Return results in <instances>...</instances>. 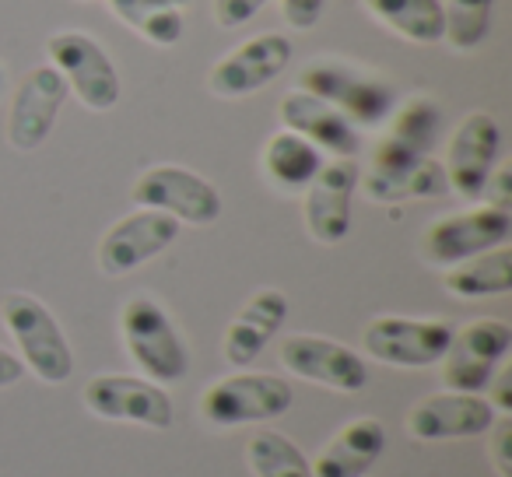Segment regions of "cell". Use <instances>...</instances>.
<instances>
[{"instance_id": "cell-34", "label": "cell", "mask_w": 512, "mask_h": 477, "mask_svg": "<svg viewBox=\"0 0 512 477\" xmlns=\"http://www.w3.org/2000/svg\"><path fill=\"white\" fill-rule=\"evenodd\" d=\"M25 376V365L18 355H11L8 348H0V390H8V386H18Z\"/></svg>"}, {"instance_id": "cell-21", "label": "cell", "mask_w": 512, "mask_h": 477, "mask_svg": "<svg viewBox=\"0 0 512 477\" xmlns=\"http://www.w3.org/2000/svg\"><path fill=\"white\" fill-rule=\"evenodd\" d=\"M386 449V425L379 418H355L327 442L313 463V477H365Z\"/></svg>"}, {"instance_id": "cell-10", "label": "cell", "mask_w": 512, "mask_h": 477, "mask_svg": "<svg viewBox=\"0 0 512 477\" xmlns=\"http://www.w3.org/2000/svg\"><path fill=\"white\" fill-rule=\"evenodd\" d=\"M358 186L369 193V200L397 204V200L439 197L446 190V172L435 158L411 151L393 137H383L372 151L369 172L358 176Z\"/></svg>"}, {"instance_id": "cell-36", "label": "cell", "mask_w": 512, "mask_h": 477, "mask_svg": "<svg viewBox=\"0 0 512 477\" xmlns=\"http://www.w3.org/2000/svg\"><path fill=\"white\" fill-rule=\"evenodd\" d=\"M81 4H92V0H81Z\"/></svg>"}, {"instance_id": "cell-4", "label": "cell", "mask_w": 512, "mask_h": 477, "mask_svg": "<svg viewBox=\"0 0 512 477\" xmlns=\"http://www.w3.org/2000/svg\"><path fill=\"white\" fill-rule=\"evenodd\" d=\"M295 404L292 386L271 372H232L214 379L200 397V418L214 428H242L274 421Z\"/></svg>"}, {"instance_id": "cell-27", "label": "cell", "mask_w": 512, "mask_h": 477, "mask_svg": "<svg viewBox=\"0 0 512 477\" xmlns=\"http://www.w3.org/2000/svg\"><path fill=\"white\" fill-rule=\"evenodd\" d=\"M439 127H442L439 102L428 99V95H411V99H404L400 106H393L390 134H386V137L407 144L411 151L428 155V151H432V144H435V137H439Z\"/></svg>"}, {"instance_id": "cell-19", "label": "cell", "mask_w": 512, "mask_h": 477, "mask_svg": "<svg viewBox=\"0 0 512 477\" xmlns=\"http://www.w3.org/2000/svg\"><path fill=\"white\" fill-rule=\"evenodd\" d=\"M288 320V295L281 288H260L246 306L239 309L225 330L221 341V355L232 369H249L256 358L264 355V348L274 341Z\"/></svg>"}, {"instance_id": "cell-33", "label": "cell", "mask_w": 512, "mask_h": 477, "mask_svg": "<svg viewBox=\"0 0 512 477\" xmlns=\"http://www.w3.org/2000/svg\"><path fill=\"white\" fill-rule=\"evenodd\" d=\"M491 383H495V390L484 400L495 407V414H512V369H498V379H491Z\"/></svg>"}, {"instance_id": "cell-25", "label": "cell", "mask_w": 512, "mask_h": 477, "mask_svg": "<svg viewBox=\"0 0 512 477\" xmlns=\"http://www.w3.org/2000/svg\"><path fill=\"white\" fill-rule=\"evenodd\" d=\"M120 22H127L144 43L176 46L183 39V8L190 0H106Z\"/></svg>"}, {"instance_id": "cell-8", "label": "cell", "mask_w": 512, "mask_h": 477, "mask_svg": "<svg viewBox=\"0 0 512 477\" xmlns=\"http://www.w3.org/2000/svg\"><path fill=\"white\" fill-rule=\"evenodd\" d=\"M512 348V327L505 320H470L453 330L442 355V386L456 393H484L498 365Z\"/></svg>"}, {"instance_id": "cell-7", "label": "cell", "mask_w": 512, "mask_h": 477, "mask_svg": "<svg viewBox=\"0 0 512 477\" xmlns=\"http://www.w3.org/2000/svg\"><path fill=\"white\" fill-rule=\"evenodd\" d=\"M81 400L102 421H123V425L155 428V432H165L176 421V407H172L169 390L144 376L102 372V376L88 379Z\"/></svg>"}, {"instance_id": "cell-1", "label": "cell", "mask_w": 512, "mask_h": 477, "mask_svg": "<svg viewBox=\"0 0 512 477\" xmlns=\"http://www.w3.org/2000/svg\"><path fill=\"white\" fill-rule=\"evenodd\" d=\"M120 334L127 344V355L151 383L169 386L190 372V351H186L183 334L151 295H130L123 302Z\"/></svg>"}, {"instance_id": "cell-16", "label": "cell", "mask_w": 512, "mask_h": 477, "mask_svg": "<svg viewBox=\"0 0 512 477\" xmlns=\"http://www.w3.org/2000/svg\"><path fill=\"white\" fill-rule=\"evenodd\" d=\"M358 169L355 158H334L323 162L316 179L306 186V200H302V218H306V232L316 243L337 246L348 239L351 232V200L358 190Z\"/></svg>"}, {"instance_id": "cell-20", "label": "cell", "mask_w": 512, "mask_h": 477, "mask_svg": "<svg viewBox=\"0 0 512 477\" xmlns=\"http://www.w3.org/2000/svg\"><path fill=\"white\" fill-rule=\"evenodd\" d=\"M278 113L285 130L306 137L309 144H316L320 151H330L334 158H355L362 151V134H358L355 123L344 120L334 106L302 92V88H295V92H288L281 99Z\"/></svg>"}, {"instance_id": "cell-29", "label": "cell", "mask_w": 512, "mask_h": 477, "mask_svg": "<svg viewBox=\"0 0 512 477\" xmlns=\"http://www.w3.org/2000/svg\"><path fill=\"white\" fill-rule=\"evenodd\" d=\"M271 0H214V22L221 29H242L246 22H253Z\"/></svg>"}, {"instance_id": "cell-23", "label": "cell", "mask_w": 512, "mask_h": 477, "mask_svg": "<svg viewBox=\"0 0 512 477\" xmlns=\"http://www.w3.org/2000/svg\"><path fill=\"white\" fill-rule=\"evenodd\" d=\"M442 288L449 295H456V299H495V295H509L512 292L509 243L449 267L446 278H442Z\"/></svg>"}, {"instance_id": "cell-17", "label": "cell", "mask_w": 512, "mask_h": 477, "mask_svg": "<svg viewBox=\"0 0 512 477\" xmlns=\"http://www.w3.org/2000/svg\"><path fill=\"white\" fill-rule=\"evenodd\" d=\"M67 85L50 64L32 67L15 88L8 109V144L15 151H36L57 127V116L67 102Z\"/></svg>"}, {"instance_id": "cell-22", "label": "cell", "mask_w": 512, "mask_h": 477, "mask_svg": "<svg viewBox=\"0 0 512 477\" xmlns=\"http://www.w3.org/2000/svg\"><path fill=\"white\" fill-rule=\"evenodd\" d=\"M260 165H264V176L271 179L278 190L299 193V190H306L316 179V172L323 169V151L316 148V144H309L306 137L292 134V130H278V134L267 137Z\"/></svg>"}, {"instance_id": "cell-5", "label": "cell", "mask_w": 512, "mask_h": 477, "mask_svg": "<svg viewBox=\"0 0 512 477\" xmlns=\"http://www.w3.org/2000/svg\"><path fill=\"white\" fill-rule=\"evenodd\" d=\"M50 67L64 78L67 92L92 113H109L120 102V71L88 32L64 29L46 39Z\"/></svg>"}, {"instance_id": "cell-3", "label": "cell", "mask_w": 512, "mask_h": 477, "mask_svg": "<svg viewBox=\"0 0 512 477\" xmlns=\"http://www.w3.org/2000/svg\"><path fill=\"white\" fill-rule=\"evenodd\" d=\"M299 88L334 106L355 127H379L390 120L393 106H397L393 81H386L383 74L362 71L355 64H341V60L309 64L299 74Z\"/></svg>"}, {"instance_id": "cell-35", "label": "cell", "mask_w": 512, "mask_h": 477, "mask_svg": "<svg viewBox=\"0 0 512 477\" xmlns=\"http://www.w3.org/2000/svg\"><path fill=\"white\" fill-rule=\"evenodd\" d=\"M0 95H4V67H0Z\"/></svg>"}, {"instance_id": "cell-24", "label": "cell", "mask_w": 512, "mask_h": 477, "mask_svg": "<svg viewBox=\"0 0 512 477\" xmlns=\"http://www.w3.org/2000/svg\"><path fill=\"white\" fill-rule=\"evenodd\" d=\"M362 4L379 25L407 43H442V0H362Z\"/></svg>"}, {"instance_id": "cell-15", "label": "cell", "mask_w": 512, "mask_h": 477, "mask_svg": "<svg viewBox=\"0 0 512 477\" xmlns=\"http://www.w3.org/2000/svg\"><path fill=\"white\" fill-rule=\"evenodd\" d=\"M281 365L306 383L337 393H362L369 386V365L358 351L316 334H292L281 344Z\"/></svg>"}, {"instance_id": "cell-18", "label": "cell", "mask_w": 512, "mask_h": 477, "mask_svg": "<svg viewBox=\"0 0 512 477\" xmlns=\"http://www.w3.org/2000/svg\"><path fill=\"white\" fill-rule=\"evenodd\" d=\"M495 407L484 393H432L407 411V435L418 442H449V439H477L488 435L495 425Z\"/></svg>"}, {"instance_id": "cell-9", "label": "cell", "mask_w": 512, "mask_h": 477, "mask_svg": "<svg viewBox=\"0 0 512 477\" xmlns=\"http://www.w3.org/2000/svg\"><path fill=\"white\" fill-rule=\"evenodd\" d=\"M512 235V211H498V207H470V211H456L428 225L425 239H421V257L432 267H456L463 260L488 253L495 246H505Z\"/></svg>"}, {"instance_id": "cell-12", "label": "cell", "mask_w": 512, "mask_h": 477, "mask_svg": "<svg viewBox=\"0 0 512 477\" xmlns=\"http://www.w3.org/2000/svg\"><path fill=\"white\" fill-rule=\"evenodd\" d=\"M179 235V221L169 218L162 211H148V207H137L127 218H120L116 225H109V232L102 235L99 243V271L106 278H123V274L137 271L148 260L162 257Z\"/></svg>"}, {"instance_id": "cell-13", "label": "cell", "mask_w": 512, "mask_h": 477, "mask_svg": "<svg viewBox=\"0 0 512 477\" xmlns=\"http://www.w3.org/2000/svg\"><path fill=\"white\" fill-rule=\"evenodd\" d=\"M292 43L281 32H264V36L246 39L232 53L218 60L207 74V92L218 99H246V95L267 88L292 60Z\"/></svg>"}, {"instance_id": "cell-30", "label": "cell", "mask_w": 512, "mask_h": 477, "mask_svg": "<svg viewBox=\"0 0 512 477\" xmlns=\"http://www.w3.org/2000/svg\"><path fill=\"white\" fill-rule=\"evenodd\" d=\"M491 435V463H495L498 477H512V418L509 414H498L495 425L488 428Z\"/></svg>"}, {"instance_id": "cell-11", "label": "cell", "mask_w": 512, "mask_h": 477, "mask_svg": "<svg viewBox=\"0 0 512 477\" xmlns=\"http://www.w3.org/2000/svg\"><path fill=\"white\" fill-rule=\"evenodd\" d=\"M449 337H453V327L442 320L376 316L362 330V351L393 369H428V365L442 362Z\"/></svg>"}, {"instance_id": "cell-26", "label": "cell", "mask_w": 512, "mask_h": 477, "mask_svg": "<svg viewBox=\"0 0 512 477\" xmlns=\"http://www.w3.org/2000/svg\"><path fill=\"white\" fill-rule=\"evenodd\" d=\"M246 463L253 477H313V463L299 446L281 432H256L246 442Z\"/></svg>"}, {"instance_id": "cell-31", "label": "cell", "mask_w": 512, "mask_h": 477, "mask_svg": "<svg viewBox=\"0 0 512 477\" xmlns=\"http://www.w3.org/2000/svg\"><path fill=\"white\" fill-rule=\"evenodd\" d=\"M323 4L327 0H281V15H285L288 29L309 32L323 18Z\"/></svg>"}, {"instance_id": "cell-28", "label": "cell", "mask_w": 512, "mask_h": 477, "mask_svg": "<svg viewBox=\"0 0 512 477\" xmlns=\"http://www.w3.org/2000/svg\"><path fill=\"white\" fill-rule=\"evenodd\" d=\"M495 0H442V39L453 50L470 53L488 39Z\"/></svg>"}, {"instance_id": "cell-2", "label": "cell", "mask_w": 512, "mask_h": 477, "mask_svg": "<svg viewBox=\"0 0 512 477\" xmlns=\"http://www.w3.org/2000/svg\"><path fill=\"white\" fill-rule=\"evenodd\" d=\"M0 316H4L8 334L15 337L22 365L29 372H36V379H43L50 386H60L71 379L74 351L67 344V334L57 323V316L46 309V302H39L29 292H8L0 302Z\"/></svg>"}, {"instance_id": "cell-32", "label": "cell", "mask_w": 512, "mask_h": 477, "mask_svg": "<svg viewBox=\"0 0 512 477\" xmlns=\"http://www.w3.org/2000/svg\"><path fill=\"white\" fill-rule=\"evenodd\" d=\"M484 200L488 207H498V211H512V165L502 162L498 169H491L488 183H484Z\"/></svg>"}, {"instance_id": "cell-6", "label": "cell", "mask_w": 512, "mask_h": 477, "mask_svg": "<svg viewBox=\"0 0 512 477\" xmlns=\"http://www.w3.org/2000/svg\"><path fill=\"white\" fill-rule=\"evenodd\" d=\"M130 200L148 211H162L179 225H211L221 218V193L211 179L183 165H151L130 186Z\"/></svg>"}, {"instance_id": "cell-14", "label": "cell", "mask_w": 512, "mask_h": 477, "mask_svg": "<svg viewBox=\"0 0 512 477\" xmlns=\"http://www.w3.org/2000/svg\"><path fill=\"white\" fill-rule=\"evenodd\" d=\"M498 148H502V130H498L495 116L484 109L463 116L460 127L449 137L446 165H442L449 190H456L463 200H481L484 183L498 162Z\"/></svg>"}]
</instances>
